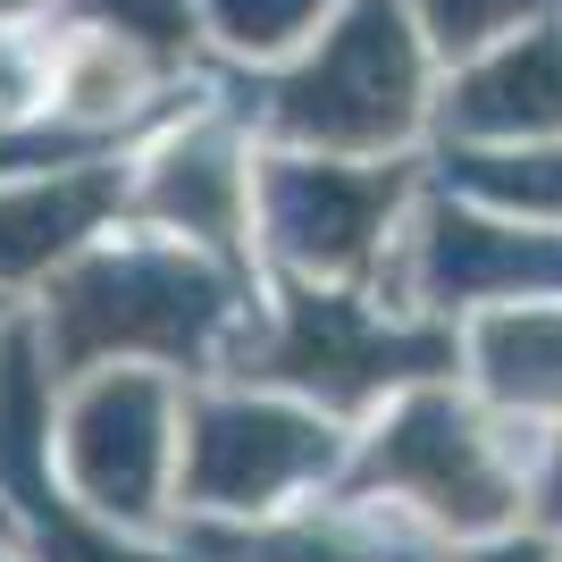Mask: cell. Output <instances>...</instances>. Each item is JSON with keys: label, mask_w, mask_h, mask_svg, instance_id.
<instances>
[{"label": "cell", "mask_w": 562, "mask_h": 562, "mask_svg": "<svg viewBox=\"0 0 562 562\" xmlns=\"http://www.w3.org/2000/svg\"><path fill=\"white\" fill-rule=\"evenodd\" d=\"M177 546L193 562H446L453 554L420 520H403L395 504H370V495H345V487L269 520H186Z\"/></svg>", "instance_id": "9"}, {"label": "cell", "mask_w": 562, "mask_h": 562, "mask_svg": "<svg viewBox=\"0 0 562 562\" xmlns=\"http://www.w3.org/2000/svg\"><path fill=\"white\" fill-rule=\"evenodd\" d=\"M0 562H25V554H18V538H9V529H0Z\"/></svg>", "instance_id": "17"}, {"label": "cell", "mask_w": 562, "mask_h": 562, "mask_svg": "<svg viewBox=\"0 0 562 562\" xmlns=\"http://www.w3.org/2000/svg\"><path fill=\"white\" fill-rule=\"evenodd\" d=\"M453 151H538L562 143V25H520L495 50L462 59L437 101Z\"/></svg>", "instance_id": "10"}, {"label": "cell", "mask_w": 562, "mask_h": 562, "mask_svg": "<svg viewBox=\"0 0 562 562\" xmlns=\"http://www.w3.org/2000/svg\"><path fill=\"white\" fill-rule=\"evenodd\" d=\"M462 378L529 428L562 420V294L462 319Z\"/></svg>", "instance_id": "11"}, {"label": "cell", "mask_w": 562, "mask_h": 562, "mask_svg": "<svg viewBox=\"0 0 562 562\" xmlns=\"http://www.w3.org/2000/svg\"><path fill=\"white\" fill-rule=\"evenodd\" d=\"M538 9H554V0H403V18L428 34L437 59H479V50H495L504 34L538 25Z\"/></svg>", "instance_id": "14"}, {"label": "cell", "mask_w": 562, "mask_h": 562, "mask_svg": "<svg viewBox=\"0 0 562 562\" xmlns=\"http://www.w3.org/2000/svg\"><path fill=\"white\" fill-rule=\"evenodd\" d=\"M446 186L479 193V202H504V211L554 218L562 227V143H538V151H453Z\"/></svg>", "instance_id": "12"}, {"label": "cell", "mask_w": 562, "mask_h": 562, "mask_svg": "<svg viewBox=\"0 0 562 562\" xmlns=\"http://www.w3.org/2000/svg\"><path fill=\"white\" fill-rule=\"evenodd\" d=\"M193 9H202V34H218L235 59H269L278 68L328 25L336 0H193Z\"/></svg>", "instance_id": "13"}, {"label": "cell", "mask_w": 562, "mask_h": 562, "mask_svg": "<svg viewBox=\"0 0 562 562\" xmlns=\"http://www.w3.org/2000/svg\"><path fill=\"white\" fill-rule=\"evenodd\" d=\"M428 68H437V50L403 18V0H352L278 68L252 126H260V143H294V151L395 160L437 117Z\"/></svg>", "instance_id": "4"}, {"label": "cell", "mask_w": 562, "mask_h": 562, "mask_svg": "<svg viewBox=\"0 0 562 562\" xmlns=\"http://www.w3.org/2000/svg\"><path fill=\"white\" fill-rule=\"evenodd\" d=\"M34 9H50V0H0V25H25Z\"/></svg>", "instance_id": "16"}, {"label": "cell", "mask_w": 562, "mask_h": 562, "mask_svg": "<svg viewBox=\"0 0 562 562\" xmlns=\"http://www.w3.org/2000/svg\"><path fill=\"white\" fill-rule=\"evenodd\" d=\"M529 529L562 546V420L538 428V462H529Z\"/></svg>", "instance_id": "15"}, {"label": "cell", "mask_w": 562, "mask_h": 562, "mask_svg": "<svg viewBox=\"0 0 562 562\" xmlns=\"http://www.w3.org/2000/svg\"><path fill=\"white\" fill-rule=\"evenodd\" d=\"M446 370H462V328L395 303L386 285H311V278H260V311L227 361V378L285 386L352 428L386 395Z\"/></svg>", "instance_id": "3"}, {"label": "cell", "mask_w": 562, "mask_h": 562, "mask_svg": "<svg viewBox=\"0 0 562 562\" xmlns=\"http://www.w3.org/2000/svg\"><path fill=\"white\" fill-rule=\"evenodd\" d=\"M260 311V269L202 252L186 235H160L143 218H117L101 244L59 269L25 303L50 370H101V361H151L177 378H227L235 345Z\"/></svg>", "instance_id": "1"}, {"label": "cell", "mask_w": 562, "mask_h": 562, "mask_svg": "<svg viewBox=\"0 0 562 562\" xmlns=\"http://www.w3.org/2000/svg\"><path fill=\"white\" fill-rule=\"evenodd\" d=\"M186 386L151 361H101L59 378L50 462L59 487L126 538H160L177 520V453H186Z\"/></svg>", "instance_id": "7"}, {"label": "cell", "mask_w": 562, "mask_h": 562, "mask_svg": "<svg viewBox=\"0 0 562 562\" xmlns=\"http://www.w3.org/2000/svg\"><path fill=\"white\" fill-rule=\"evenodd\" d=\"M529 462H538V428L495 412L470 378L446 370L386 395L352 428L336 487L395 504L437 546H487L529 529Z\"/></svg>", "instance_id": "2"}, {"label": "cell", "mask_w": 562, "mask_h": 562, "mask_svg": "<svg viewBox=\"0 0 562 562\" xmlns=\"http://www.w3.org/2000/svg\"><path fill=\"white\" fill-rule=\"evenodd\" d=\"M135 151H85L25 177H0V303H34L85 244L126 218Z\"/></svg>", "instance_id": "8"}, {"label": "cell", "mask_w": 562, "mask_h": 562, "mask_svg": "<svg viewBox=\"0 0 562 562\" xmlns=\"http://www.w3.org/2000/svg\"><path fill=\"white\" fill-rule=\"evenodd\" d=\"M352 420L260 386V378H193L186 453H177V529L186 520H269L345 479Z\"/></svg>", "instance_id": "5"}, {"label": "cell", "mask_w": 562, "mask_h": 562, "mask_svg": "<svg viewBox=\"0 0 562 562\" xmlns=\"http://www.w3.org/2000/svg\"><path fill=\"white\" fill-rule=\"evenodd\" d=\"M420 202V160H345V151H252V260L260 278L378 285L403 218Z\"/></svg>", "instance_id": "6"}]
</instances>
